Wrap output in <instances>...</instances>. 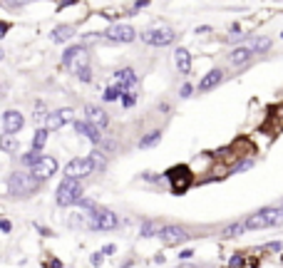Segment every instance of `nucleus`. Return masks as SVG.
Wrapping results in <instances>:
<instances>
[{
  "instance_id": "8",
  "label": "nucleus",
  "mask_w": 283,
  "mask_h": 268,
  "mask_svg": "<svg viewBox=\"0 0 283 268\" xmlns=\"http://www.w3.org/2000/svg\"><path fill=\"white\" fill-rule=\"evenodd\" d=\"M70 122H77V120H74V110L62 107V110H55V112H50V114L45 117V130H48V132H58V130H62V127L70 124Z\"/></svg>"
},
{
  "instance_id": "17",
  "label": "nucleus",
  "mask_w": 283,
  "mask_h": 268,
  "mask_svg": "<svg viewBox=\"0 0 283 268\" xmlns=\"http://www.w3.org/2000/svg\"><path fill=\"white\" fill-rule=\"evenodd\" d=\"M251 58H254V50L241 45V48H234V50H231L228 62H231V65H236V67H241V65H246V62H251Z\"/></svg>"
},
{
  "instance_id": "18",
  "label": "nucleus",
  "mask_w": 283,
  "mask_h": 268,
  "mask_svg": "<svg viewBox=\"0 0 283 268\" xmlns=\"http://www.w3.org/2000/svg\"><path fill=\"white\" fill-rule=\"evenodd\" d=\"M174 62H176V70H179L182 74H189V72H192V55H189L186 48H179V50L174 52Z\"/></svg>"
},
{
  "instance_id": "26",
  "label": "nucleus",
  "mask_w": 283,
  "mask_h": 268,
  "mask_svg": "<svg viewBox=\"0 0 283 268\" xmlns=\"http://www.w3.org/2000/svg\"><path fill=\"white\" fill-rule=\"evenodd\" d=\"M120 97H124V92H122L120 87H110V90H104V94H102L104 102H114V100H120Z\"/></svg>"
},
{
  "instance_id": "14",
  "label": "nucleus",
  "mask_w": 283,
  "mask_h": 268,
  "mask_svg": "<svg viewBox=\"0 0 283 268\" xmlns=\"http://www.w3.org/2000/svg\"><path fill=\"white\" fill-rule=\"evenodd\" d=\"M84 114H87V122H92V124L100 127V130H104V127L110 124L107 112H104L102 107H97V104H87V107H84Z\"/></svg>"
},
{
  "instance_id": "20",
  "label": "nucleus",
  "mask_w": 283,
  "mask_h": 268,
  "mask_svg": "<svg viewBox=\"0 0 283 268\" xmlns=\"http://www.w3.org/2000/svg\"><path fill=\"white\" fill-rule=\"evenodd\" d=\"M246 228H248L246 221H234V224H228V226L224 228V236H228V238H231V236H241Z\"/></svg>"
},
{
  "instance_id": "33",
  "label": "nucleus",
  "mask_w": 283,
  "mask_h": 268,
  "mask_svg": "<svg viewBox=\"0 0 283 268\" xmlns=\"http://www.w3.org/2000/svg\"><path fill=\"white\" fill-rule=\"evenodd\" d=\"M92 264L100 266V264H102V254H94V256H92Z\"/></svg>"
},
{
  "instance_id": "28",
  "label": "nucleus",
  "mask_w": 283,
  "mask_h": 268,
  "mask_svg": "<svg viewBox=\"0 0 283 268\" xmlns=\"http://www.w3.org/2000/svg\"><path fill=\"white\" fill-rule=\"evenodd\" d=\"M122 102H124V107H132V104H134V92H124Z\"/></svg>"
},
{
  "instance_id": "5",
  "label": "nucleus",
  "mask_w": 283,
  "mask_h": 268,
  "mask_svg": "<svg viewBox=\"0 0 283 268\" xmlns=\"http://www.w3.org/2000/svg\"><path fill=\"white\" fill-rule=\"evenodd\" d=\"M87 62H90V58H87V50L82 45H72L62 55V67L70 70L72 74H80V70H84Z\"/></svg>"
},
{
  "instance_id": "32",
  "label": "nucleus",
  "mask_w": 283,
  "mask_h": 268,
  "mask_svg": "<svg viewBox=\"0 0 283 268\" xmlns=\"http://www.w3.org/2000/svg\"><path fill=\"white\" fill-rule=\"evenodd\" d=\"M182 97H192V84H184L182 87Z\"/></svg>"
},
{
  "instance_id": "6",
  "label": "nucleus",
  "mask_w": 283,
  "mask_h": 268,
  "mask_svg": "<svg viewBox=\"0 0 283 268\" xmlns=\"http://www.w3.org/2000/svg\"><path fill=\"white\" fill-rule=\"evenodd\" d=\"M97 172V164H94V159L92 156H77V159H70L68 162V166H65V176H70V179H84V176H90V174H94Z\"/></svg>"
},
{
  "instance_id": "10",
  "label": "nucleus",
  "mask_w": 283,
  "mask_h": 268,
  "mask_svg": "<svg viewBox=\"0 0 283 268\" xmlns=\"http://www.w3.org/2000/svg\"><path fill=\"white\" fill-rule=\"evenodd\" d=\"M30 172H32V174H35L40 182H48V179H50V176L58 172V159H55V156H48V154H42V159H40V162H38V164H35Z\"/></svg>"
},
{
  "instance_id": "23",
  "label": "nucleus",
  "mask_w": 283,
  "mask_h": 268,
  "mask_svg": "<svg viewBox=\"0 0 283 268\" xmlns=\"http://www.w3.org/2000/svg\"><path fill=\"white\" fill-rule=\"evenodd\" d=\"M159 139H162V132H159V130H154V132H149L146 136H142V139H140V146H142V149H146V146H154Z\"/></svg>"
},
{
  "instance_id": "3",
  "label": "nucleus",
  "mask_w": 283,
  "mask_h": 268,
  "mask_svg": "<svg viewBox=\"0 0 283 268\" xmlns=\"http://www.w3.org/2000/svg\"><path fill=\"white\" fill-rule=\"evenodd\" d=\"M55 199H58L60 206H74V204H80V201H82V184H80V179L62 176Z\"/></svg>"
},
{
  "instance_id": "2",
  "label": "nucleus",
  "mask_w": 283,
  "mask_h": 268,
  "mask_svg": "<svg viewBox=\"0 0 283 268\" xmlns=\"http://www.w3.org/2000/svg\"><path fill=\"white\" fill-rule=\"evenodd\" d=\"M278 224H283V208H278V206L258 208L256 214H251L246 218L248 228H271V226H278Z\"/></svg>"
},
{
  "instance_id": "11",
  "label": "nucleus",
  "mask_w": 283,
  "mask_h": 268,
  "mask_svg": "<svg viewBox=\"0 0 283 268\" xmlns=\"http://www.w3.org/2000/svg\"><path fill=\"white\" fill-rule=\"evenodd\" d=\"M159 238H162L166 246H179V244H184V241L189 238V234H186L182 226H162Z\"/></svg>"
},
{
  "instance_id": "25",
  "label": "nucleus",
  "mask_w": 283,
  "mask_h": 268,
  "mask_svg": "<svg viewBox=\"0 0 283 268\" xmlns=\"http://www.w3.org/2000/svg\"><path fill=\"white\" fill-rule=\"evenodd\" d=\"M45 142H48V130H38V132H35V136H32V149L42 152Z\"/></svg>"
},
{
  "instance_id": "27",
  "label": "nucleus",
  "mask_w": 283,
  "mask_h": 268,
  "mask_svg": "<svg viewBox=\"0 0 283 268\" xmlns=\"http://www.w3.org/2000/svg\"><path fill=\"white\" fill-rule=\"evenodd\" d=\"M82 82H90L92 80V72H90V67H84V70H80V74H77Z\"/></svg>"
},
{
  "instance_id": "29",
  "label": "nucleus",
  "mask_w": 283,
  "mask_h": 268,
  "mask_svg": "<svg viewBox=\"0 0 283 268\" xmlns=\"http://www.w3.org/2000/svg\"><path fill=\"white\" fill-rule=\"evenodd\" d=\"M248 166H254V162L248 159V162H244V164H238L236 169H234V174H238V172H244V169H248Z\"/></svg>"
},
{
  "instance_id": "36",
  "label": "nucleus",
  "mask_w": 283,
  "mask_h": 268,
  "mask_svg": "<svg viewBox=\"0 0 283 268\" xmlns=\"http://www.w3.org/2000/svg\"><path fill=\"white\" fill-rule=\"evenodd\" d=\"M179 268H194V266H179Z\"/></svg>"
},
{
  "instance_id": "16",
  "label": "nucleus",
  "mask_w": 283,
  "mask_h": 268,
  "mask_svg": "<svg viewBox=\"0 0 283 268\" xmlns=\"http://www.w3.org/2000/svg\"><path fill=\"white\" fill-rule=\"evenodd\" d=\"M221 82H224V72L221 70H209L202 77V82H199V92H212L214 87H218Z\"/></svg>"
},
{
  "instance_id": "34",
  "label": "nucleus",
  "mask_w": 283,
  "mask_h": 268,
  "mask_svg": "<svg viewBox=\"0 0 283 268\" xmlns=\"http://www.w3.org/2000/svg\"><path fill=\"white\" fill-rule=\"evenodd\" d=\"M268 248H274V251H281V241H274V244H268Z\"/></svg>"
},
{
  "instance_id": "15",
  "label": "nucleus",
  "mask_w": 283,
  "mask_h": 268,
  "mask_svg": "<svg viewBox=\"0 0 283 268\" xmlns=\"http://www.w3.org/2000/svg\"><path fill=\"white\" fill-rule=\"evenodd\" d=\"M74 130H77V134L87 136L92 144H100V142H102L100 127H94V124H92V122H87V120H77V122H74Z\"/></svg>"
},
{
  "instance_id": "24",
  "label": "nucleus",
  "mask_w": 283,
  "mask_h": 268,
  "mask_svg": "<svg viewBox=\"0 0 283 268\" xmlns=\"http://www.w3.org/2000/svg\"><path fill=\"white\" fill-rule=\"evenodd\" d=\"M159 231H162V226H159V224H154V221H144V224H142V228H140L142 236H154V234L159 236Z\"/></svg>"
},
{
  "instance_id": "13",
  "label": "nucleus",
  "mask_w": 283,
  "mask_h": 268,
  "mask_svg": "<svg viewBox=\"0 0 283 268\" xmlns=\"http://www.w3.org/2000/svg\"><path fill=\"white\" fill-rule=\"evenodd\" d=\"M22 124H25V120H22V114L18 112V110H8L5 114H2V132L5 134H18L22 130Z\"/></svg>"
},
{
  "instance_id": "9",
  "label": "nucleus",
  "mask_w": 283,
  "mask_h": 268,
  "mask_svg": "<svg viewBox=\"0 0 283 268\" xmlns=\"http://www.w3.org/2000/svg\"><path fill=\"white\" fill-rule=\"evenodd\" d=\"M104 38H107L110 42H134V38H137V30H134L132 25L117 22V25H112V28L104 32Z\"/></svg>"
},
{
  "instance_id": "12",
  "label": "nucleus",
  "mask_w": 283,
  "mask_h": 268,
  "mask_svg": "<svg viewBox=\"0 0 283 268\" xmlns=\"http://www.w3.org/2000/svg\"><path fill=\"white\" fill-rule=\"evenodd\" d=\"M137 84V72L132 67H122L114 72V87H120L122 92H132Z\"/></svg>"
},
{
  "instance_id": "31",
  "label": "nucleus",
  "mask_w": 283,
  "mask_h": 268,
  "mask_svg": "<svg viewBox=\"0 0 283 268\" xmlns=\"http://www.w3.org/2000/svg\"><path fill=\"white\" fill-rule=\"evenodd\" d=\"M0 228H2L5 234H10V228H12V226H10V221H8V218H2V221H0Z\"/></svg>"
},
{
  "instance_id": "19",
  "label": "nucleus",
  "mask_w": 283,
  "mask_h": 268,
  "mask_svg": "<svg viewBox=\"0 0 283 268\" xmlns=\"http://www.w3.org/2000/svg\"><path fill=\"white\" fill-rule=\"evenodd\" d=\"M72 35H74L72 25H58L52 30V42H68V40H72Z\"/></svg>"
},
{
  "instance_id": "21",
  "label": "nucleus",
  "mask_w": 283,
  "mask_h": 268,
  "mask_svg": "<svg viewBox=\"0 0 283 268\" xmlns=\"http://www.w3.org/2000/svg\"><path fill=\"white\" fill-rule=\"evenodd\" d=\"M40 159H42V154H40L38 149H30V152H25V154L20 156V162H22L25 166H30V169H32V166H35Z\"/></svg>"
},
{
  "instance_id": "22",
  "label": "nucleus",
  "mask_w": 283,
  "mask_h": 268,
  "mask_svg": "<svg viewBox=\"0 0 283 268\" xmlns=\"http://www.w3.org/2000/svg\"><path fill=\"white\" fill-rule=\"evenodd\" d=\"M251 50L261 55V52L271 50V40H268V38H254V40H251Z\"/></svg>"
},
{
  "instance_id": "1",
  "label": "nucleus",
  "mask_w": 283,
  "mask_h": 268,
  "mask_svg": "<svg viewBox=\"0 0 283 268\" xmlns=\"http://www.w3.org/2000/svg\"><path fill=\"white\" fill-rule=\"evenodd\" d=\"M40 186V179L32 172H12L8 176V192L12 196H28Z\"/></svg>"
},
{
  "instance_id": "35",
  "label": "nucleus",
  "mask_w": 283,
  "mask_h": 268,
  "mask_svg": "<svg viewBox=\"0 0 283 268\" xmlns=\"http://www.w3.org/2000/svg\"><path fill=\"white\" fill-rule=\"evenodd\" d=\"M72 2H77V0H65V2H62L60 8H68V5H72Z\"/></svg>"
},
{
  "instance_id": "30",
  "label": "nucleus",
  "mask_w": 283,
  "mask_h": 268,
  "mask_svg": "<svg viewBox=\"0 0 283 268\" xmlns=\"http://www.w3.org/2000/svg\"><path fill=\"white\" fill-rule=\"evenodd\" d=\"M2 149H12V139H10V134H5V139H2Z\"/></svg>"
},
{
  "instance_id": "7",
  "label": "nucleus",
  "mask_w": 283,
  "mask_h": 268,
  "mask_svg": "<svg viewBox=\"0 0 283 268\" xmlns=\"http://www.w3.org/2000/svg\"><path fill=\"white\" fill-rule=\"evenodd\" d=\"M120 226V216L110 208H92V231H112Z\"/></svg>"
},
{
  "instance_id": "4",
  "label": "nucleus",
  "mask_w": 283,
  "mask_h": 268,
  "mask_svg": "<svg viewBox=\"0 0 283 268\" xmlns=\"http://www.w3.org/2000/svg\"><path fill=\"white\" fill-rule=\"evenodd\" d=\"M140 38H142V42H146L152 48H166V45H172L176 40V32L169 25H154V28L144 30Z\"/></svg>"
}]
</instances>
